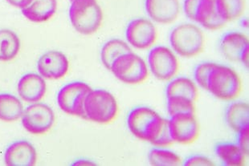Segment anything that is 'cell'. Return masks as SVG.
Wrapping results in <instances>:
<instances>
[{"label": "cell", "mask_w": 249, "mask_h": 166, "mask_svg": "<svg viewBox=\"0 0 249 166\" xmlns=\"http://www.w3.org/2000/svg\"><path fill=\"white\" fill-rule=\"evenodd\" d=\"M70 18L78 33L91 35L102 26L103 12L96 0H76L71 2Z\"/></svg>", "instance_id": "6da1fadb"}, {"label": "cell", "mask_w": 249, "mask_h": 166, "mask_svg": "<svg viewBox=\"0 0 249 166\" xmlns=\"http://www.w3.org/2000/svg\"><path fill=\"white\" fill-rule=\"evenodd\" d=\"M242 81L235 70L225 65H214L208 80V91L223 100H231L240 96Z\"/></svg>", "instance_id": "7a4b0ae2"}, {"label": "cell", "mask_w": 249, "mask_h": 166, "mask_svg": "<svg viewBox=\"0 0 249 166\" xmlns=\"http://www.w3.org/2000/svg\"><path fill=\"white\" fill-rule=\"evenodd\" d=\"M174 51L183 57L192 58L202 53L205 36L200 28L192 23H183L174 28L170 35Z\"/></svg>", "instance_id": "3957f363"}, {"label": "cell", "mask_w": 249, "mask_h": 166, "mask_svg": "<svg viewBox=\"0 0 249 166\" xmlns=\"http://www.w3.org/2000/svg\"><path fill=\"white\" fill-rule=\"evenodd\" d=\"M86 119L107 125L115 120L118 106L115 97L108 91L92 90L86 97L84 104Z\"/></svg>", "instance_id": "277c9868"}, {"label": "cell", "mask_w": 249, "mask_h": 166, "mask_svg": "<svg viewBox=\"0 0 249 166\" xmlns=\"http://www.w3.org/2000/svg\"><path fill=\"white\" fill-rule=\"evenodd\" d=\"M110 71L116 78L128 84L143 83L149 76L147 65L144 60L132 51L118 58L112 65Z\"/></svg>", "instance_id": "5b68a950"}, {"label": "cell", "mask_w": 249, "mask_h": 166, "mask_svg": "<svg viewBox=\"0 0 249 166\" xmlns=\"http://www.w3.org/2000/svg\"><path fill=\"white\" fill-rule=\"evenodd\" d=\"M92 91L87 83L74 81L64 86L58 93L57 103L61 110L70 115L85 118L84 104L86 97Z\"/></svg>", "instance_id": "8992f818"}, {"label": "cell", "mask_w": 249, "mask_h": 166, "mask_svg": "<svg viewBox=\"0 0 249 166\" xmlns=\"http://www.w3.org/2000/svg\"><path fill=\"white\" fill-rule=\"evenodd\" d=\"M150 71L160 81H170L179 70V61L176 54L165 46L155 47L148 55Z\"/></svg>", "instance_id": "52a82bcc"}, {"label": "cell", "mask_w": 249, "mask_h": 166, "mask_svg": "<svg viewBox=\"0 0 249 166\" xmlns=\"http://www.w3.org/2000/svg\"><path fill=\"white\" fill-rule=\"evenodd\" d=\"M53 111L50 107L40 103L32 104L22 114L23 127L31 133L44 134L53 125Z\"/></svg>", "instance_id": "ba28073f"}, {"label": "cell", "mask_w": 249, "mask_h": 166, "mask_svg": "<svg viewBox=\"0 0 249 166\" xmlns=\"http://www.w3.org/2000/svg\"><path fill=\"white\" fill-rule=\"evenodd\" d=\"M125 37L131 46L139 49H148L156 43L157 29L147 18H135L127 26Z\"/></svg>", "instance_id": "9c48e42d"}, {"label": "cell", "mask_w": 249, "mask_h": 166, "mask_svg": "<svg viewBox=\"0 0 249 166\" xmlns=\"http://www.w3.org/2000/svg\"><path fill=\"white\" fill-rule=\"evenodd\" d=\"M174 142L182 145L194 143L199 136V125L196 114H178L170 119Z\"/></svg>", "instance_id": "30bf717a"}, {"label": "cell", "mask_w": 249, "mask_h": 166, "mask_svg": "<svg viewBox=\"0 0 249 166\" xmlns=\"http://www.w3.org/2000/svg\"><path fill=\"white\" fill-rule=\"evenodd\" d=\"M69 68V60L60 51H48L40 56L37 63V69L40 76L49 80H59L65 77Z\"/></svg>", "instance_id": "8fae6325"}, {"label": "cell", "mask_w": 249, "mask_h": 166, "mask_svg": "<svg viewBox=\"0 0 249 166\" xmlns=\"http://www.w3.org/2000/svg\"><path fill=\"white\" fill-rule=\"evenodd\" d=\"M160 116L148 107H138L129 113L127 125L129 131L138 138L147 141L148 134Z\"/></svg>", "instance_id": "7c38bea8"}, {"label": "cell", "mask_w": 249, "mask_h": 166, "mask_svg": "<svg viewBox=\"0 0 249 166\" xmlns=\"http://www.w3.org/2000/svg\"><path fill=\"white\" fill-rule=\"evenodd\" d=\"M145 7L152 20L163 24L175 22L181 11L178 0H145Z\"/></svg>", "instance_id": "4fadbf2b"}, {"label": "cell", "mask_w": 249, "mask_h": 166, "mask_svg": "<svg viewBox=\"0 0 249 166\" xmlns=\"http://www.w3.org/2000/svg\"><path fill=\"white\" fill-rule=\"evenodd\" d=\"M36 162L35 148L28 141H17L7 147L5 162L9 166H32Z\"/></svg>", "instance_id": "5bb4252c"}, {"label": "cell", "mask_w": 249, "mask_h": 166, "mask_svg": "<svg viewBox=\"0 0 249 166\" xmlns=\"http://www.w3.org/2000/svg\"><path fill=\"white\" fill-rule=\"evenodd\" d=\"M18 92L25 101L38 102L45 95L46 83L38 74H26L18 81Z\"/></svg>", "instance_id": "9a60e30c"}, {"label": "cell", "mask_w": 249, "mask_h": 166, "mask_svg": "<svg viewBox=\"0 0 249 166\" xmlns=\"http://www.w3.org/2000/svg\"><path fill=\"white\" fill-rule=\"evenodd\" d=\"M249 47L247 35L238 32L227 33L222 37L219 48L222 54L227 60L237 62L243 51Z\"/></svg>", "instance_id": "2e32d148"}, {"label": "cell", "mask_w": 249, "mask_h": 166, "mask_svg": "<svg viewBox=\"0 0 249 166\" xmlns=\"http://www.w3.org/2000/svg\"><path fill=\"white\" fill-rule=\"evenodd\" d=\"M195 22L208 30H219L226 25L217 11L215 0H202L196 12Z\"/></svg>", "instance_id": "e0dca14e"}, {"label": "cell", "mask_w": 249, "mask_h": 166, "mask_svg": "<svg viewBox=\"0 0 249 166\" xmlns=\"http://www.w3.org/2000/svg\"><path fill=\"white\" fill-rule=\"evenodd\" d=\"M57 8L56 0H32L22 9L23 16L35 23H42L53 17Z\"/></svg>", "instance_id": "ac0fdd59"}, {"label": "cell", "mask_w": 249, "mask_h": 166, "mask_svg": "<svg viewBox=\"0 0 249 166\" xmlns=\"http://www.w3.org/2000/svg\"><path fill=\"white\" fill-rule=\"evenodd\" d=\"M166 97H178L195 102L198 98V90L195 82L187 77L173 79L166 87Z\"/></svg>", "instance_id": "d6986e66"}, {"label": "cell", "mask_w": 249, "mask_h": 166, "mask_svg": "<svg viewBox=\"0 0 249 166\" xmlns=\"http://www.w3.org/2000/svg\"><path fill=\"white\" fill-rule=\"evenodd\" d=\"M226 120L231 129L239 132L249 127V106L245 102L230 104L226 111Z\"/></svg>", "instance_id": "ffe728a7"}, {"label": "cell", "mask_w": 249, "mask_h": 166, "mask_svg": "<svg viewBox=\"0 0 249 166\" xmlns=\"http://www.w3.org/2000/svg\"><path fill=\"white\" fill-rule=\"evenodd\" d=\"M147 141L160 147L172 145L174 140L171 134L170 120H166L161 116L158 118L148 134Z\"/></svg>", "instance_id": "44dd1931"}, {"label": "cell", "mask_w": 249, "mask_h": 166, "mask_svg": "<svg viewBox=\"0 0 249 166\" xmlns=\"http://www.w3.org/2000/svg\"><path fill=\"white\" fill-rule=\"evenodd\" d=\"M214 151L226 166H241L245 165L246 156L237 144L227 142L217 144Z\"/></svg>", "instance_id": "7402d4cb"}, {"label": "cell", "mask_w": 249, "mask_h": 166, "mask_svg": "<svg viewBox=\"0 0 249 166\" xmlns=\"http://www.w3.org/2000/svg\"><path fill=\"white\" fill-rule=\"evenodd\" d=\"M23 113V104L15 96L0 94V119L12 122L18 120Z\"/></svg>", "instance_id": "603a6c76"}, {"label": "cell", "mask_w": 249, "mask_h": 166, "mask_svg": "<svg viewBox=\"0 0 249 166\" xmlns=\"http://www.w3.org/2000/svg\"><path fill=\"white\" fill-rule=\"evenodd\" d=\"M131 51V49L125 42L121 39H114L107 42L102 49L101 59L105 67L110 70L113 63L118 58Z\"/></svg>", "instance_id": "cb8c5ba5"}, {"label": "cell", "mask_w": 249, "mask_h": 166, "mask_svg": "<svg viewBox=\"0 0 249 166\" xmlns=\"http://www.w3.org/2000/svg\"><path fill=\"white\" fill-rule=\"evenodd\" d=\"M20 49V41L12 31H0V60L8 61L17 56Z\"/></svg>", "instance_id": "d4e9b609"}, {"label": "cell", "mask_w": 249, "mask_h": 166, "mask_svg": "<svg viewBox=\"0 0 249 166\" xmlns=\"http://www.w3.org/2000/svg\"><path fill=\"white\" fill-rule=\"evenodd\" d=\"M215 5L219 16L225 22L240 18L246 7L245 0H215Z\"/></svg>", "instance_id": "484cf974"}, {"label": "cell", "mask_w": 249, "mask_h": 166, "mask_svg": "<svg viewBox=\"0 0 249 166\" xmlns=\"http://www.w3.org/2000/svg\"><path fill=\"white\" fill-rule=\"evenodd\" d=\"M149 162L155 166H178L182 159L176 152L162 149H153L149 152Z\"/></svg>", "instance_id": "4316f807"}, {"label": "cell", "mask_w": 249, "mask_h": 166, "mask_svg": "<svg viewBox=\"0 0 249 166\" xmlns=\"http://www.w3.org/2000/svg\"><path fill=\"white\" fill-rule=\"evenodd\" d=\"M167 108L171 116L178 114H196L195 102L182 97H167Z\"/></svg>", "instance_id": "83f0119b"}, {"label": "cell", "mask_w": 249, "mask_h": 166, "mask_svg": "<svg viewBox=\"0 0 249 166\" xmlns=\"http://www.w3.org/2000/svg\"><path fill=\"white\" fill-rule=\"evenodd\" d=\"M214 63L204 62L198 65L195 70V79L201 88L208 90V80L214 67Z\"/></svg>", "instance_id": "f1b7e54d"}, {"label": "cell", "mask_w": 249, "mask_h": 166, "mask_svg": "<svg viewBox=\"0 0 249 166\" xmlns=\"http://www.w3.org/2000/svg\"><path fill=\"white\" fill-rule=\"evenodd\" d=\"M237 145L245 156L249 154V127L245 128L238 132Z\"/></svg>", "instance_id": "f546056e"}, {"label": "cell", "mask_w": 249, "mask_h": 166, "mask_svg": "<svg viewBox=\"0 0 249 166\" xmlns=\"http://www.w3.org/2000/svg\"><path fill=\"white\" fill-rule=\"evenodd\" d=\"M184 166H214L210 159H208V157H203V156H199V155H196V156H192V157H188L184 163Z\"/></svg>", "instance_id": "4dcf8cb0"}, {"label": "cell", "mask_w": 249, "mask_h": 166, "mask_svg": "<svg viewBox=\"0 0 249 166\" xmlns=\"http://www.w3.org/2000/svg\"><path fill=\"white\" fill-rule=\"evenodd\" d=\"M202 0H185L184 12L187 17L195 21L196 12L198 10V6L200 4Z\"/></svg>", "instance_id": "1f68e13d"}, {"label": "cell", "mask_w": 249, "mask_h": 166, "mask_svg": "<svg viewBox=\"0 0 249 166\" xmlns=\"http://www.w3.org/2000/svg\"><path fill=\"white\" fill-rule=\"evenodd\" d=\"M10 4L15 7H19L21 9H23L24 7H27L30 3L32 0H7Z\"/></svg>", "instance_id": "d6a6232c"}, {"label": "cell", "mask_w": 249, "mask_h": 166, "mask_svg": "<svg viewBox=\"0 0 249 166\" xmlns=\"http://www.w3.org/2000/svg\"><path fill=\"white\" fill-rule=\"evenodd\" d=\"M240 61L245 65V67H249V47L243 51L240 56Z\"/></svg>", "instance_id": "836d02e7"}, {"label": "cell", "mask_w": 249, "mask_h": 166, "mask_svg": "<svg viewBox=\"0 0 249 166\" xmlns=\"http://www.w3.org/2000/svg\"><path fill=\"white\" fill-rule=\"evenodd\" d=\"M73 165H78V166H83V165H86V166H94L95 164L89 162V161L81 160V161H77V162H75Z\"/></svg>", "instance_id": "e575fe53"}, {"label": "cell", "mask_w": 249, "mask_h": 166, "mask_svg": "<svg viewBox=\"0 0 249 166\" xmlns=\"http://www.w3.org/2000/svg\"><path fill=\"white\" fill-rule=\"evenodd\" d=\"M242 23H243V27H244V28H248V27H249V21H248V19L247 18H245V19H243L242 20Z\"/></svg>", "instance_id": "d590c367"}, {"label": "cell", "mask_w": 249, "mask_h": 166, "mask_svg": "<svg viewBox=\"0 0 249 166\" xmlns=\"http://www.w3.org/2000/svg\"><path fill=\"white\" fill-rule=\"evenodd\" d=\"M70 1H71V2H74V1H76V0H70Z\"/></svg>", "instance_id": "8d00e7d4"}]
</instances>
